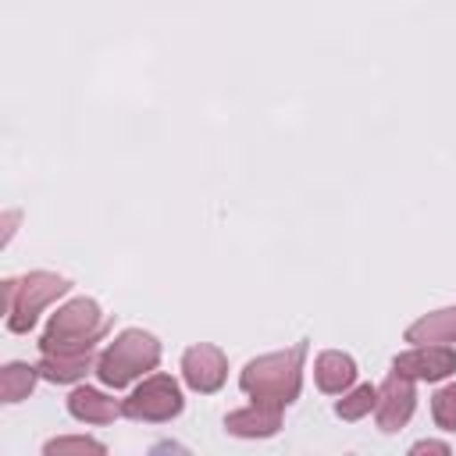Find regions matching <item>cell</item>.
Returning <instances> with one entry per match:
<instances>
[{
    "label": "cell",
    "instance_id": "6da1fadb",
    "mask_svg": "<svg viewBox=\"0 0 456 456\" xmlns=\"http://www.w3.org/2000/svg\"><path fill=\"white\" fill-rule=\"evenodd\" d=\"M303 356H306V342H296V346L285 349V353H271V356L249 360L246 370L239 374L242 392H249L253 399H264V403L289 406V403L299 395Z\"/></svg>",
    "mask_w": 456,
    "mask_h": 456
},
{
    "label": "cell",
    "instance_id": "7a4b0ae2",
    "mask_svg": "<svg viewBox=\"0 0 456 456\" xmlns=\"http://www.w3.org/2000/svg\"><path fill=\"white\" fill-rule=\"evenodd\" d=\"M103 331H107V321H103L100 306L82 296V299L64 303L50 317V324L39 338V349L43 353H86L103 338Z\"/></svg>",
    "mask_w": 456,
    "mask_h": 456
},
{
    "label": "cell",
    "instance_id": "3957f363",
    "mask_svg": "<svg viewBox=\"0 0 456 456\" xmlns=\"http://www.w3.org/2000/svg\"><path fill=\"white\" fill-rule=\"evenodd\" d=\"M160 363V342L150 331L128 328L121 331L96 360V378L110 388H125L128 381H135L139 374L153 370Z\"/></svg>",
    "mask_w": 456,
    "mask_h": 456
},
{
    "label": "cell",
    "instance_id": "277c9868",
    "mask_svg": "<svg viewBox=\"0 0 456 456\" xmlns=\"http://www.w3.org/2000/svg\"><path fill=\"white\" fill-rule=\"evenodd\" d=\"M68 289H71V281L61 278V274H50V271H32V274H25V278H7V281H4L7 328L18 331V335H25V331L36 324L39 310H43L46 303H53L57 296H64Z\"/></svg>",
    "mask_w": 456,
    "mask_h": 456
},
{
    "label": "cell",
    "instance_id": "5b68a950",
    "mask_svg": "<svg viewBox=\"0 0 456 456\" xmlns=\"http://www.w3.org/2000/svg\"><path fill=\"white\" fill-rule=\"evenodd\" d=\"M121 413L132 417V420H150V424L171 420V417L182 413V388H178L175 378L153 374L121 403Z\"/></svg>",
    "mask_w": 456,
    "mask_h": 456
},
{
    "label": "cell",
    "instance_id": "8992f818",
    "mask_svg": "<svg viewBox=\"0 0 456 456\" xmlns=\"http://www.w3.org/2000/svg\"><path fill=\"white\" fill-rule=\"evenodd\" d=\"M224 374H228V360H224V353L217 346L200 342V346L185 349V356H182V378H185V385L192 392H217L224 385Z\"/></svg>",
    "mask_w": 456,
    "mask_h": 456
},
{
    "label": "cell",
    "instance_id": "52a82bcc",
    "mask_svg": "<svg viewBox=\"0 0 456 456\" xmlns=\"http://www.w3.org/2000/svg\"><path fill=\"white\" fill-rule=\"evenodd\" d=\"M395 374H406L413 381H442L456 370V353L449 346H417L392 360Z\"/></svg>",
    "mask_w": 456,
    "mask_h": 456
},
{
    "label": "cell",
    "instance_id": "ba28073f",
    "mask_svg": "<svg viewBox=\"0 0 456 456\" xmlns=\"http://www.w3.org/2000/svg\"><path fill=\"white\" fill-rule=\"evenodd\" d=\"M413 406H417V392H413V378H406V374H388V381L378 388V428L381 431H399L406 420H410V413H413Z\"/></svg>",
    "mask_w": 456,
    "mask_h": 456
},
{
    "label": "cell",
    "instance_id": "9c48e42d",
    "mask_svg": "<svg viewBox=\"0 0 456 456\" xmlns=\"http://www.w3.org/2000/svg\"><path fill=\"white\" fill-rule=\"evenodd\" d=\"M281 410L278 403H264V399H253V406L246 410H235L224 417V428L239 438H267L281 428Z\"/></svg>",
    "mask_w": 456,
    "mask_h": 456
},
{
    "label": "cell",
    "instance_id": "30bf717a",
    "mask_svg": "<svg viewBox=\"0 0 456 456\" xmlns=\"http://www.w3.org/2000/svg\"><path fill=\"white\" fill-rule=\"evenodd\" d=\"M96 360L100 356H93V349H86V353H43L39 374L46 381H57V385L61 381H78L89 370H96Z\"/></svg>",
    "mask_w": 456,
    "mask_h": 456
},
{
    "label": "cell",
    "instance_id": "8fae6325",
    "mask_svg": "<svg viewBox=\"0 0 456 456\" xmlns=\"http://www.w3.org/2000/svg\"><path fill=\"white\" fill-rule=\"evenodd\" d=\"M314 378H317V388L321 392H346L353 385V378H356V363H353V356L328 349V353L317 356Z\"/></svg>",
    "mask_w": 456,
    "mask_h": 456
},
{
    "label": "cell",
    "instance_id": "7c38bea8",
    "mask_svg": "<svg viewBox=\"0 0 456 456\" xmlns=\"http://www.w3.org/2000/svg\"><path fill=\"white\" fill-rule=\"evenodd\" d=\"M406 342H417V346L456 342V306H445V310H435V314L413 321L406 328Z\"/></svg>",
    "mask_w": 456,
    "mask_h": 456
},
{
    "label": "cell",
    "instance_id": "4fadbf2b",
    "mask_svg": "<svg viewBox=\"0 0 456 456\" xmlns=\"http://www.w3.org/2000/svg\"><path fill=\"white\" fill-rule=\"evenodd\" d=\"M68 410H71V417H78L86 424H110L121 413V406L96 388H75L68 395Z\"/></svg>",
    "mask_w": 456,
    "mask_h": 456
},
{
    "label": "cell",
    "instance_id": "5bb4252c",
    "mask_svg": "<svg viewBox=\"0 0 456 456\" xmlns=\"http://www.w3.org/2000/svg\"><path fill=\"white\" fill-rule=\"evenodd\" d=\"M36 378H39V367L7 363V367L0 370V403H18V399H25V395L36 388Z\"/></svg>",
    "mask_w": 456,
    "mask_h": 456
},
{
    "label": "cell",
    "instance_id": "9a60e30c",
    "mask_svg": "<svg viewBox=\"0 0 456 456\" xmlns=\"http://www.w3.org/2000/svg\"><path fill=\"white\" fill-rule=\"evenodd\" d=\"M374 406H378V388H374V385H360V388H353L349 395L338 399L335 413H338L342 420H360V417L370 413Z\"/></svg>",
    "mask_w": 456,
    "mask_h": 456
},
{
    "label": "cell",
    "instance_id": "2e32d148",
    "mask_svg": "<svg viewBox=\"0 0 456 456\" xmlns=\"http://www.w3.org/2000/svg\"><path fill=\"white\" fill-rule=\"evenodd\" d=\"M431 417L442 431H456V385H445L431 395Z\"/></svg>",
    "mask_w": 456,
    "mask_h": 456
},
{
    "label": "cell",
    "instance_id": "e0dca14e",
    "mask_svg": "<svg viewBox=\"0 0 456 456\" xmlns=\"http://www.w3.org/2000/svg\"><path fill=\"white\" fill-rule=\"evenodd\" d=\"M64 452H103V445L100 442H93V438H53V442H46V456H64Z\"/></svg>",
    "mask_w": 456,
    "mask_h": 456
},
{
    "label": "cell",
    "instance_id": "ac0fdd59",
    "mask_svg": "<svg viewBox=\"0 0 456 456\" xmlns=\"http://www.w3.org/2000/svg\"><path fill=\"white\" fill-rule=\"evenodd\" d=\"M413 452H442V456H445V452H449V445H445V442H417V445H413Z\"/></svg>",
    "mask_w": 456,
    "mask_h": 456
}]
</instances>
